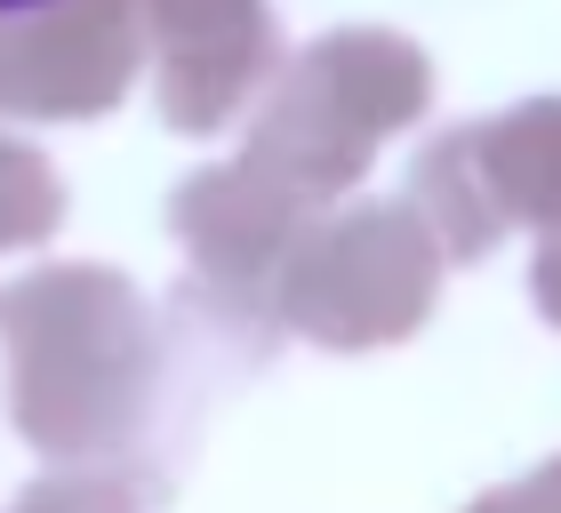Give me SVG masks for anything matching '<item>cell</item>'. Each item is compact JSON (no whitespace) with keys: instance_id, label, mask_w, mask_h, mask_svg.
Masks as SVG:
<instances>
[{"instance_id":"1","label":"cell","mask_w":561,"mask_h":513,"mask_svg":"<svg viewBox=\"0 0 561 513\" xmlns=\"http://www.w3.org/2000/svg\"><path fill=\"white\" fill-rule=\"evenodd\" d=\"M9 9H48V0H0V16H9Z\"/></svg>"}]
</instances>
